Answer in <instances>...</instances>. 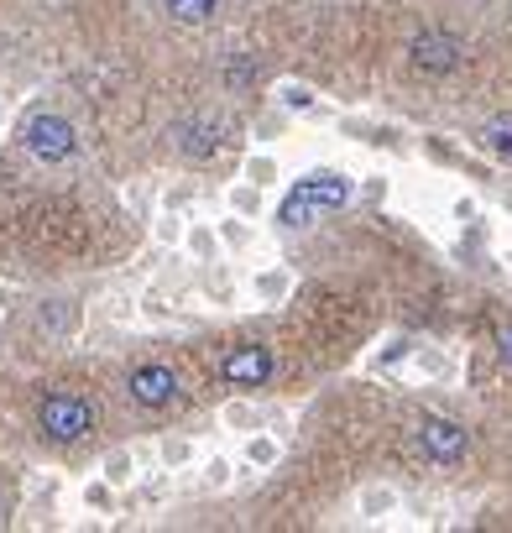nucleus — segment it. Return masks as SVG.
I'll list each match as a JSON object with an SVG mask.
<instances>
[{
  "mask_svg": "<svg viewBox=\"0 0 512 533\" xmlns=\"http://www.w3.org/2000/svg\"><path fill=\"white\" fill-rule=\"evenodd\" d=\"M230 84H251V63H230Z\"/></svg>",
  "mask_w": 512,
  "mask_h": 533,
  "instance_id": "13",
  "label": "nucleus"
},
{
  "mask_svg": "<svg viewBox=\"0 0 512 533\" xmlns=\"http://www.w3.org/2000/svg\"><path fill=\"white\" fill-rule=\"evenodd\" d=\"M481 147L492 152V157H512V115H497V121H486Z\"/></svg>",
  "mask_w": 512,
  "mask_h": 533,
  "instance_id": "9",
  "label": "nucleus"
},
{
  "mask_svg": "<svg viewBox=\"0 0 512 533\" xmlns=\"http://www.w3.org/2000/svg\"><path fill=\"white\" fill-rule=\"evenodd\" d=\"M37 424L48 439H58V445H74V439H84L95 429V403L79 398V392H53V398H42Z\"/></svg>",
  "mask_w": 512,
  "mask_h": 533,
  "instance_id": "2",
  "label": "nucleus"
},
{
  "mask_svg": "<svg viewBox=\"0 0 512 533\" xmlns=\"http://www.w3.org/2000/svg\"><path fill=\"white\" fill-rule=\"evenodd\" d=\"M418 445L429 450V460H439V466H450V460L465 455V429L450 424V419H424L418 424Z\"/></svg>",
  "mask_w": 512,
  "mask_h": 533,
  "instance_id": "7",
  "label": "nucleus"
},
{
  "mask_svg": "<svg viewBox=\"0 0 512 533\" xmlns=\"http://www.w3.org/2000/svg\"><path fill=\"white\" fill-rule=\"evenodd\" d=\"M178 398V377L168 366H142V372H131V403L142 408H168Z\"/></svg>",
  "mask_w": 512,
  "mask_h": 533,
  "instance_id": "8",
  "label": "nucleus"
},
{
  "mask_svg": "<svg viewBox=\"0 0 512 533\" xmlns=\"http://www.w3.org/2000/svg\"><path fill=\"white\" fill-rule=\"evenodd\" d=\"M0 518H6V502H0Z\"/></svg>",
  "mask_w": 512,
  "mask_h": 533,
  "instance_id": "14",
  "label": "nucleus"
},
{
  "mask_svg": "<svg viewBox=\"0 0 512 533\" xmlns=\"http://www.w3.org/2000/svg\"><path fill=\"white\" fill-rule=\"evenodd\" d=\"M225 121H209V115H199V121H183L178 131H173V142H178V152L189 157V162H204V157H215L220 147H225Z\"/></svg>",
  "mask_w": 512,
  "mask_h": 533,
  "instance_id": "6",
  "label": "nucleus"
},
{
  "mask_svg": "<svg viewBox=\"0 0 512 533\" xmlns=\"http://www.w3.org/2000/svg\"><path fill=\"white\" fill-rule=\"evenodd\" d=\"M408 58H413V68H424V74H455L460 58H465V48H460L450 32H418L413 48H408Z\"/></svg>",
  "mask_w": 512,
  "mask_h": 533,
  "instance_id": "4",
  "label": "nucleus"
},
{
  "mask_svg": "<svg viewBox=\"0 0 512 533\" xmlns=\"http://www.w3.org/2000/svg\"><path fill=\"white\" fill-rule=\"evenodd\" d=\"M351 178L345 173H314V178H304L298 189L283 199V210H277V220L283 225H309V220H319V215H330V210H345L351 204Z\"/></svg>",
  "mask_w": 512,
  "mask_h": 533,
  "instance_id": "1",
  "label": "nucleus"
},
{
  "mask_svg": "<svg viewBox=\"0 0 512 533\" xmlns=\"http://www.w3.org/2000/svg\"><path fill=\"white\" fill-rule=\"evenodd\" d=\"M220 377L230 387H262L272 377V351L267 345H236V351L220 361Z\"/></svg>",
  "mask_w": 512,
  "mask_h": 533,
  "instance_id": "5",
  "label": "nucleus"
},
{
  "mask_svg": "<svg viewBox=\"0 0 512 533\" xmlns=\"http://www.w3.org/2000/svg\"><path fill=\"white\" fill-rule=\"evenodd\" d=\"M162 6H168V16H178V21H209L220 0H162Z\"/></svg>",
  "mask_w": 512,
  "mask_h": 533,
  "instance_id": "10",
  "label": "nucleus"
},
{
  "mask_svg": "<svg viewBox=\"0 0 512 533\" xmlns=\"http://www.w3.org/2000/svg\"><path fill=\"white\" fill-rule=\"evenodd\" d=\"M21 142H27V152L37 157V162H68L79 152V131L63 121V115H32L27 126H21Z\"/></svg>",
  "mask_w": 512,
  "mask_h": 533,
  "instance_id": "3",
  "label": "nucleus"
},
{
  "mask_svg": "<svg viewBox=\"0 0 512 533\" xmlns=\"http://www.w3.org/2000/svg\"><path fill=\"white\" fill-rule=\"evenodd\" d=\"M283 100H288V110H309L314 105V95H309V89H298V84L283 89Z\"/></svg>",
  "mask_w": 512,
  "mask_h": 533,
  "instance_id": "11",
  "label": "nucleus"
},
{
  "mask_svg": "<svg viewBox=\"0 0 512 533\" xmlns=\"http://www.w3.org/2000/svg\"><path fill=\"white\" fill-rule=\"evenodd\" d=\"M497 351H502V361L512 366V324H502V330H497Z\"/></svg>",
  "mask_w": 512,
  "mask_h": 533,
  "instance_id": "12",
  "label": "nucleus"
}]
</instances>
